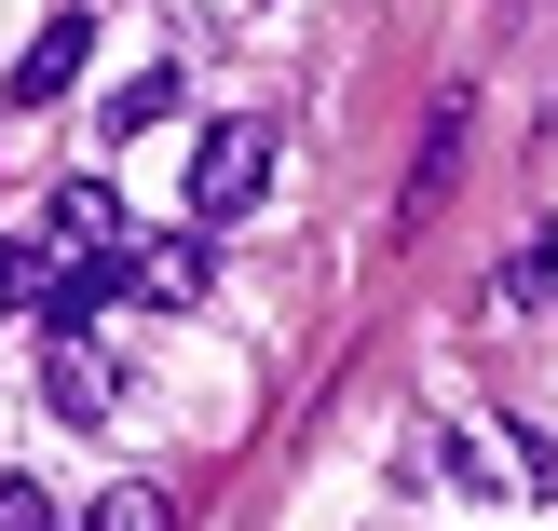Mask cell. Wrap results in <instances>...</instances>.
Returning <instances> with one entry per match:
<instances>
[{
    "instance_id": "cell-7",
    "label": "cell",
    "mask_w": 558,
    "mask_h": 531,
    "mask_svg": "<svg viewBox=\"0 0 558 531\" xmlns=\"http://www.w3.org/2000/svg\"><path fill=\"white\" fill-rule=\"evenodd\" d=\"M163 109H178V69H136L123 96H109V123H96V150H123V136H150Z\"/></svg>"
},
{
    "instance_id": "cell-10",
    "label": "cell",
    "mask_w": 558,
    "mask_h": 531,
    "mask_svg": "<svg viewBox=\"0 0 558 531\" xmlns=\"http://www.w3.org/2000/svg\"><path fill=\"white\" fill-rule=\"evenodd\" d=\"M0 531H54V491L41 478H0Z\"/></svg>"
},
{
    "instance_id": "cell-6",
    "label": "cell",
    "mask_w": 558,
    "mask_h": 531,
    "mask_svg": "<svg viewBox=\"0 0 558 531\" xmlns=\"http://www.w3.org/2000/svg\"><path fill=\"white\" fill-rule=\"evenodd\" d=\"M490 300H505V314H558V245H545V232H518V245H505V273H490Z\"/></svg>"
},
{
    "instance_id": "cell-3",
    "label": "cell",
    "mask_w": 558,
    "mask_h": 531,
    "mask_svg": "<svg viewBox=\"0 0 558 531\" xmlns=\"http://www.w3.org/2000/svg\"><path fill=\"white\" fill-rule=\"evenodd\" d=\"M54 245H82V260H136L123 191H109V178H54Z\"/></svg>"
},
{
    "instance_id": "cell-4",
    "label": "cell",
    "mask_w": 558,
    "mask_h": 531,
    "mask_svg": "<svg viewBox=\"0 0 558 531\" xmlns=\"http://www.w3.org/2000/svg\"><path fill=\"white\" fill-rule=\"evenodd\" d=\"M205 287H218V245H205V232H150V245H136V300H163V314H191Z\"/></svg>"
},
{
    "instance_id": "cell-8",
    "label": "cell",
    "mask_w": 558,
    "mask_h": 531,
    "mask_svg": "<svg viewBox=\"0 0 558 531\" xmlns=\"http://www.w3.org/2000/svg\"><path fill=\"white\" fill-rule=\"evenodd\" d=\"M82 531H178V505H163L150 478H109V491H96V518H82Z\"/></svg>"
},
{
    "instance_id": "cell-2",
    "label": "cell",
    "mask_w": 558,
    "mask_h": 531,
    "mask_svg": "<svg viewBox=\"0 0 558 531\" xmlns=\"http://www.w3.org/2000/svg\"><path fill=\"white\" fill-rule=\"evenodd\" d=\"M109 396H123V369L96 341H41V409L54 423H109Z\"/></svg>"
},
{
    "instance_id": "cell-9",
    "label": "cell",
    "mask_w": 558,
    "mask_h": 531,
    "mask_svg": "<svg viewBox=\"0 0 558 531\" xmlns=\"http://www.w3.org/2000/svg\"><path fill=\"white\" fill-rule=\"evenodd\" d=\"M27 300H54V260L41 245H0V314H27Z\"/></svg>"
},
{
    "instance_id": "cell-5",
    "label": "cell",
    "mask_w": 558,
    "mask_h": 531,
    "mask_svg": "<svg viewBox=\"0 0 558 531\" xmlns=\"http://www.w3.org/2000/svg\"><path fill=\"white\" fill-rule=\"evenodd\" d=\"M82 55H96V27H82V14H54L41 41L14 55V109H54V96H69V82H82Z\"/></svg>"
},
{
    "instance_id": "cell-1",
    "label": "cell",
    "mask_w": 558,
    "mask_h": 531,
    "mask_svg": "<svg viewBox=\"0 0 558 531\" xmlns=\"http://www.w3.org/2000/svg\"><path fill=\"white\" fill-rule=\"evenodd\" d=\"M272 191V123H218L205 150H191V232H218V218H245Z\"/></svg>"
}]
</instances>
